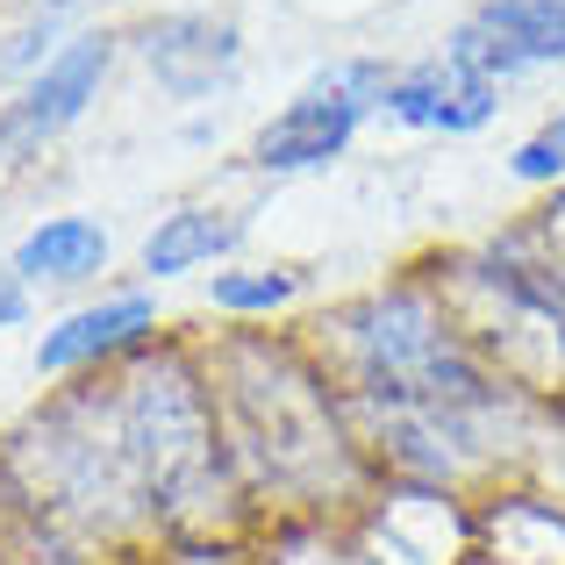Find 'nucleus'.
Wrapping results in <instances>:
<instances>
[{
	"label": "nucleus",
	"mask_w": 565,
	"mask_h": 565,
	"mask_svg": "<svg viewBox=\"0 0 565 565\" xmlns=\"http://www.w3.org/2000/svg\"><path fill=\"white\" fill-rule=\"evenodd\" d=\"M344 401L359 451L380 480H423L480 501L509 487L537 437V394H523L480 344L437 279H386L301 337Z\"/></svg>",
	"instance_id": "f257e3e1"
},
{
	"label": "nucleus",
	"mask_w": 565,
	"mask_h": 565,
	"mask_svg": "<svg viewBox=\"0 0 565 565\" xmlns=\"http://www.w3.org/2000/svg\"><path fill=\"white\" fill-rule=\"evenodd\" d=\"M301 294H308L301 265H215L201 301L230 322H273V316H287Z\"/></svg>",
	"instance_id": "f8f14e48"
},
{
	"label": "nucleus",
	"mask_w": 565,
	"mask_h": 565,
	"mask_svg": "<svg viewBox=\"0 0 565 565\" xmlns=\"http://www.w3.org/2000/svg\"><path fill=\"white\" fill-rule=\"evenodd\" d=\"M137 65L158 79V94L180 100V108H201V100L230 94L236 65H244V36L236 22H215V14H151V22L129 36Z\"/></svg>",
	"instance_id": "423d86ee"
},
{
	"label": "nucleus",
	"mask_w": 565,
	"mask_h": 565,
	"mask_svg": "<svg viewBox=\"0 0 565 565\" xmlns=\"http://www.w3.org/2000/svg\"><path fill=\"white\" fill-rule=\"evenodd\" d=\"M108 265H115V236H108V222H94V215H43V222H29L8 250V273L22 279L29 294H43V287L79 294V287H94Z\"/></svg>",
	"instance_id": "9d476101"
},
{
	"label": "nucleus",
	"mask_w": 565,
	"mask_h": 565,
	"mask_svg": "<svg viewBox=\"0 0 565 565\" xmlns=\"http://www.w3.org/2000/svg\"><path fill=\"white\" fill-rule=\"evenodd\" d=\"M115 65H122V36H115V29H72V36L0 100V166H36L51 143H65L72 129L94 115V100L108 94Z\"/></svg>",
	"instance_id": "20e7f679"
},
{
	"label": "nucleus",
	"mask_w": 565,
	"mask_h": 565,
	"mask_svg": "<svg viewBox=\"0 0 565 565\" xmlns=\"http://www.w3.org/2000/svg\"><path fill=\"white\" fill-rule=\"evenodd\" d=\"M537 137L552 143V151H565V108H552V115H544V122H537Z\"/></svg>",
	"instance_id": "4468645a"
},
{
	"label": "nucleus",
	"mask_w": 565,
	"mask_h": 565,
	"mask_svg": "<svg viewBox=\"0 0 565 565\" xmlns=\"http://www.w3.org/2000/svg\"><path fill=\"white\" fill-rule=\"evenodd\" d=\"M494 115H501V79H487L480 65L451 51H429L415 65H394L380 122L415 129V137H480Z\"/></svg>",
	"instance_id": "0eeeda50"
},
{
	"label": "nucleus",
	"mask_w": 565,
	"mask_h": 565,
	"mask_svg": "<svg viewBox=\"0 0 565 565\" xmlns=\"http://www.w3.org/2000/svg\"><path fill=\"white\" fill-rule=\"evenodd\" d=\"M472 537L480 565H565V501L544 487H487L472 501Z\"/></svg>",
	"instance_id": "1a4fd4ad"
},
{
	"label": "nucleus",
	"mask_w": 565,
	"mask_h": 565,
	"mask_svg": "<svg viewBox=\"0 0 565 565\" xmlns=\"http://www.w3.org/2000/svg\"><path fill=\"white\" fill-rule=\"evenodd\" d=\"M29 316H36V294H29L8 265H0V337H8V330H29Z\"/></svg>",
	"instance_id": "ddd939ff"
},
{
	"label": "nucleus",
	"mask_w": 565,
	"mask_h": 565,
	"mask_svg": "<svg viewBox=\"0 0 565 565\" xmlns=\"http://www.w3.org/2000/svg\"><path fill=\"white\" fill-rule=\"evenodd\" d=\"M444 51L480 65L501 86L530 79V72H552L565 65V0H480L444 36Z\"/></svg>",
	"instance_id": "6e6552de"
},
{
	"label": "nucleus",
	"mask_w": 565,
	"mask_h": 565,
	"mask_svg": "<svg viewBox=\"0 0 565 565\" xmlns=\"http://www.w3.org/2000/svg\"><path fill=\"white\" fill-rule=\"evenodd\" d=\"M230 466L244 480L250 515L265 523H344L380 472L365 466L359 429L308 344L230 337L207 351Z\"/></svg>",
	"instance_id": "f03ea898"
},
{
	"label": "nucleus",
	"mask_w": 565,
	"mask_h": 565,
	"mask_svg": "<svg viewBox=\"0 0 565 565\" xmlns=\"http://www.w3.org/2000/svg\"><path fill=\"white\" fill-rule=\"evenodd\" d=\"M244 230L250 222L222 201L166 207L137 244V273L151 279V287H166V279H193V273H207V265H230V250L244 244Z\"/></svg>",
	"instance_id": "9b49d317"
},
{
	"label": "nucleus",
	"mask_w": 565,
	"mask_h": 565,
	"mask_svg": "<svg viewBox=\"0 0 565 565\" xmlns=\"http://www.w3.org/2000/svg\"><path fill=\"white\" fill-rule=\"evenodd\" d=\"M394 65L386 57H337L294 100H279L244 143V166L258 180H308L351 158V143L365 137V122H380Z\"/></svg>",
	"instance_id": "7ed1b4c3"
},
{
	"label": "nucleus",
	"mask_w": 565,
	"mask_h": 565,
	"mask_svg": "<svg viewBox=\"0 0 565 565\" xmlns=\"http://www.w3.org/2000/svg\"><path fill=\"white\" fill-rule=\"evenodd\" d=\"M166 330L172 322H166L158 287H100V294H86V301H72L65 316L43 322L29 365H36V380L72 386V380H94V373H108V365L151 351Z\"/></svg>",
	"instance_id": "39448f33"
}]
</instances>
